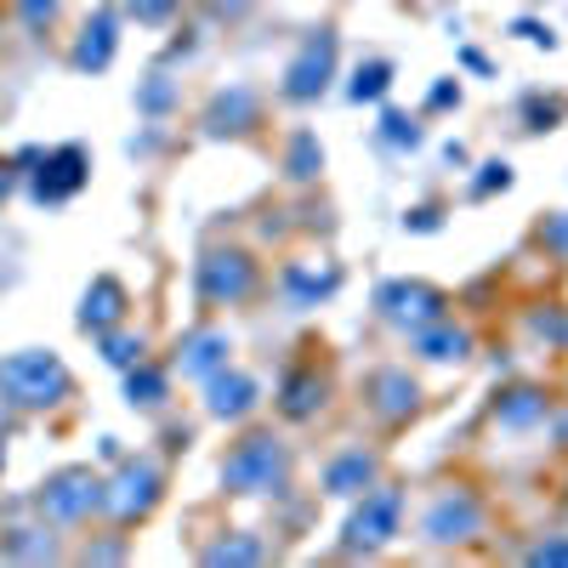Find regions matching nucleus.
<instances>
[{
    "instance_id": "obj_14",
    "label": "nucleus",
    "mask_w": 568,
    "mask_h": 568,
    "mask_svg": "<svg viewBox=\"0 0 568 568\" xmlns=\"http://www.w3.org/2000/svg\"><path fill=\"white\" fill-rule=\"evenodd\" d=\"M125 284L120 278H98L85 291V302H80V329H91V336H103V329H114V324H125Z\"/></svg>"
},
{
    "instance_id": "obj_27",
    "label": "nucleus",
    "mask_w": 568,
    "mask_h": 568,
    "mask_svg": "<svg viewBox=\"0 0 568 568\" xmlns=\"http://www.w3.org/2000/svg\"><path fill=\"white\" fill-rule=\"evenodd\" d=\"M318 160H324V154H318V142H313V136H296V149H291V176L307 182V176L318 171Z\"/></svg>"
},
{
    "instance_id": "obj_8",
    "label": "nucleus",
    "mask_w": 568,
    "mask_h": 568,
    "mask_svg": "<svg viewBox=\"0 0 568 568\" xmlns=\"http://www.w3.org/2000/svg\"><path fill=\"white\" fill-rule=\"evenodd\" d=\"M329 69H336V34H318L302 45V58L284 69V98L291 103H313L318 91L329 85Z\"/></svg>"
},
{
    "instance_id": "obj_23",
    "label": "nucleus",
    "mask_w": 568,
    "mask_h": 568,
    "mask_svg": "<svg viewBox=\"0 0 568 568\" xmlns=\"http://www.w3.org/2000/svg\"><path fill=\"white\" fill-rule=\"evenodd\" d=\"M103 358H109L114 369L142 364V336H114V329H103Z\"/></svg>"
},
{
    "instance_id": "obj_25",
    "label": "nucleus",
    "mask_w": 568,
    "mask_h": 568,
    "mask_svg": "<svg viewBox=\"0 0 568 568\" xmlns=\"http://www.w3.org/2000/svg\"><path fill=\"white\" fill-rule=\"evenodd\" d=\"M387 80H393V69L387 63H369V69H358V80H353V98L358 103H375L387 91Z\"/></svg>"
},
{
    "instance_id": "obj_12",
    "label": "nucleus",
    "mask_w": 568,
    "mask_h": 568,
    "mask_svg": "<svg viewBox=\"0 0 568 568\" xmlns=\"http://www.w3.org/2000/svg\"><path fill=\"white\" fill-rule=\"evenodd\" d=\"M205 409L216 420H245L256 409V382H251V375H240V369H216L211 382H205Z\"/></svg>"
},
{
    "instance_id": "obj_10",
    "label": "nucleus",
    "mask_w": 568,
    "mask_h": 568,
    "mask_svg": "<svg viewBox=\"0 0 568 568\" xmlns=\"http://www.w3.org/2000/svg\"><path fill=\"white\" fill-rule=\"evenodd\" d=\"M227 353H233L227 329H194V336L176 347V369L187 382H211L216 369H227Z\"/></svg>"
},
{
    "instance_id": "obj_7",
    "label": "nucleus",
    "mask_w": 568,
    "mask_h": 568,
    "mask_svg": "<svg viewBox=\"0 0 568 568\" xmlns=\"http://www.w3.org/2000/svg\"><path fill=\"white\" fill-rule=\"evenodd\" d=\"M256 291V262L245 251H211L200 262V296L211 307H240Z\"/></svg>"
},
{
    "instance_id": "obj_13",
    "label": "nucleus",
    "mask_w": 568,
    "mask_h": 568,
    "mask_svg": "<svg viewBox=\"0 0 568 568\" xmlns=\"http://www.w3.org/2000/svg\"><path fill=\"white\" fill-rule=\"evenodd\" d=\"M80 182H85V154L80 149H58L52 160L40 165V176H34V200L58 205V200L80 194Z\"/></svg>"
},
{
    "instance_id": "obj_19",
    "label": "nucleus",
    "mask_w": 568,
    "mask_h": 568,
    "mask_svg": "<svg viewBox=\"0 0 568 568\" xmlns=\"http://www.w3.org/2000/svg\"><path fill=\"white\" fill-rule=\"evenodd\" d=\"M109 58H114V18L103 12L98 23H85V40L74 45V63L80 69H103Z\"/></svg>"
},
{
    "instance_id": "obj_3",
    "label": "nucleus",
    "mask_w": 568,
    "mask_h": 568,
    "mask_svg": "<svg viewBox=\"0 0 568 568\" xmlns=\"http://www.w3.org/2000/svg\"><path fill=\"white\" fill-rule=\"evenodd\" d=\"M398 524H404V489L398 484H369L358 495V511L347 517L342 546L347 551H382L398 535Z\"/></svg>"
},
{
    "instance_id": "obj_5",
    "label": "nucleus",
    "mask_w": 568,
    "mask_h": 568,
    "mask_svg": "<svg viewBox=\"0 0 568 568\" xmlns=\"http://www.w3.org/2000/svg\"><path fill=\"white\" fill-rule=\"evenodd\" d=\"M420 535L433 546H460V540H478L484 535V500L466 495V489H444L420 517Z\"/></svg>"
},
{
    "instance_id": "obj_17",
    "label": "nucleus",
    "mask_w": 568,
    "mask_h": 568,
    "mask_svg": "<svg viewBox=\"0 0 568 568\" xmlns=\"http://www.w3.org/2000/svg\"><path fill=\"white\" fill-rule=\"evenodd\" d=\"M318 404H324L318 369H291V375H284V387H278V409H284V415H291V420H307Z\"/></svg>"
},
{
    "instance_id": "obj_9",
    "label": "nucleus",
    "mask_w": 568,
    "mask_h": 568,
    "mask_svg": "<svg viewBox=\"0 0 568 568\" xmlns=\"http://www.w3.org/2000/svg\"><path fill=\"white\" fill-rule=\"evenodd\" d=\"M382 313L398 329H426V324L444 318V291H433V284H387V291H382Z\"/></svg>"
},
{
    "instance_id": "obj_28",
    "label": "nucleus",
    "mask_w": 568,
    "mask_h": 568,
    "mask_svg": "<svg viewBox=\"0 0 568 568\" xmlns=\"http://www.w3.org/2000/svg\"><path fill=\"white\" fill-rule=\"evenodd\" d=\"M529 562H535V568H546V562H568V540H540V546H529Z\"/></svg>"
},
{
    "instance_id": "obj_20",
    "label": "nucleus",
    "mask_w": 568,
    "mask_h": 568,
    "mask_svg": "<svg viewBox=\"0 0 568 568\" xmlns=\"http://www.w3.org/2000/svg\"><path fill=\"white\" fill-rule=\"evenodd\" d=\"M245 120H256V98L251 91H227L211 109V131H245Z\"/></svg>"
},
{
    "instance_id": "obj_4",
    "label": "nucleus",
    "mask_w": 568,
    "mask_h": 568,
    "mask_svg": "<svg viewBox=\"0 0 568 568\" xmlns=\"http://www.w3.org/2000/svg\"><path fill=\"white\" fill-rule=\"evenodd\" d=\"M160 489H165V471L154 460H125L103 484V511L114 524H142V517L160 506Z\"/></svg>"
},
{
    "instance_id": "obj_22",
    "label": "nucleus",
    "mask_w": 568,
    "mask_h": 568,
    "mask_svg": "<svg viewBox=\"0 0 568 568\" xmlns=\"http://www.w3.org/2000/svg\"><path fill=\"white\" fill-rule=\"evenodd\" d=\"M125 393H131V404H165V375L160 369H149V364H131V375H125Z\"/></svg>"
},
{
    "instance_id": "obj_29",
    "label": "nucleus",
    "mask_w": 568,
    "mask_h": 568,
    "mask_svg": "<svg viewBox=\"0 0 568 568\" xmlns=\"http://www.w3.org/2000/svg\"><path fill=\"white\" fill-rule=\"evenodd\" d=\"M52 18H58V0H23V23L40 29V23H52Z\"/></svg>"
},
{
    "instance_id": "obj_32",
    "label": "nucleus",
    "mask_w": 568,
    "mask_h": 568,
    "mask_svg": "<svg viewBox=\"0 0 568 568\" xmlns=\"http://www.w3.org/2000/svg\"><path fill=\"white\" fill-rule=\"evenodd\" d=\"M484 171H489V176L478 182V194H489V187H506V182H511V171H506V165H484Z\"/></svg>"
},
{
    "instance_id": "obj_6",
    "label": "nucleus",
    "mask_w": 568,
    "mask_h": 568,
    "mask_svg": "<svg viewBox=\"0 0 568 568\" xmlns=\"http://www.w3.org/2000/svg\"><path fill=\"white\" fill-rule=\"evenodd\" d=\"M40 511L52 517V524H85L91 511H103V478H91L85 466L58 471V478L40 484Z\"/></svg>"
},
{
    "instance_id": "obj_21",
    "label": "nucleus",
    "mask_w": 568,
    "mask_h": 568,
    "mask_svg": "<svg viewBox=\"0 0 568 568\" xmlns=\"http://www.w3.org/2000/svg\"><path fill=\"white\" fill-rule=\"evenodd\" d=\"M284 291H291V302L296 307H313L318 296H329V291H336V273H302V267H291V273H284Z\"/></svg>"
},
{
    "instance_id": "obj_31",
    "label": "nucleus",
    "mask_w": 568,
    "mask_h": 568,
    "mask_svg": "<svg viewBox=\"0 0 568 568\" xmlns=\"http://www.w3.org/2000/svg\"><path fill=\"white\" fill-rule=\"evenodd\" d=\"M387 136H393V142H415L420 131H415V120H404V114H387Z\"/></svg>"
},
{
    "instance_id": "obj_15",
    "label": "nucleus",
    "mask_w": 568,
    "mask_h": 568,
    "mask_svg": "<svg viewBox=\"0 0 568 568\" xmlns=\"http://www.w3.org/2000/svg\"><path fill=\"white\" fill-rule=\"evenodd\" d=\"M375 478H382V460H375L369 449H347L324 466V489L329 495H364Z\"/></svg>"
},
{
    "instance_id": "obj_16",
    "label": "nucleus",
    "mask_w": 568,
    "mask_h": 568,
    "mask_svg": "<svg viewBox=\"0 0 568 568\" xmlns=\"http://www.w3.org/2000/svg\"><path fill=\"white\" fill-rule=\"evenodd\" d=\"M415 347H420V358H433V364H460L466 353H471V336L466 329H455V324H426V329H415Z\"/></svg>"
},
{
    "instance_id": "obj_11",
    "label": "nucleus",
    "mask_w": 568,
    "mask_h": 568,
    "mask_svg": "<svg viewBox=\"0 0 568 568\" xmlns=\"http://www.w3.org/2000/svg\"><path fill=\"white\" fill-rule=\"evenodd\" d=\"M369 409L382 415V420H409V415L420 409L415 375H409V369H382V375H369Z\"/></svg>"
},
{
    "instance_id": "obj_30",
    "label": "nucleus",
    "mask_w": 568,
    "mask_h": 568,
    "mask_svg": "<svg viewBox=\"0 0 568 568\" xmlns=\"http://www.w3.org/2000/svg\"><path fill=\"white\" fill-rule=\"evenodd\" d=\"M171 12V0H131V18H142V23H160Z\"/></svg>"
},
{
    "instance_id": "obj_1",
    "label": "nucleus",
    "mask_w": 568,
    "mask_h": 568,
    "mask_svg": "<svg viewBox=\"0 0 568 568\" xmlns=\"http://www.w3.org/2000/svg\"><path fill=\"white\" fill-rule=\"evenodd\" d=\"M69 387H74L69 364L45 347H23L12 358H0V398L12 409H52L69 398Z\"/></svg>"
},
{
    "instance_id": "obj_2",
    "label": "nucleus",
    "mask_w": 568,
    "mask_h": 568,
    "mask_svg": "<svg viewBox=\"0 0 568 568\" xmlns=\"http://www.w3.org/2000/svg\"><path fill=\"white\" fill-rule=\"evenodd\" d=\"M291 478V449L273 433H251L233 444V455L222 460V489L227 495H278Z\"/></svg>"
},
{
    "instance_id": "obj_26",
    "label": "nucleus",
    "mask_w": 568,
    "mask_h": 568,
    "mask_svg": "<svg viewBox=\"0 0 568 568\" xmlns=\"http://www.w3.org/2000/svg\"><path fill=\"white\" fill-rule=\"evenodd\" d=\"M267 551L256 546V540H222V546H211L205 551V562H262Z\"/></svg>"
},
{
    "instance_id": "obj_18",
    "label": "nucleus",
    "mask_w": 568,
    "mask_h": 568,
    "mask_svg": "<svg viewBox=\"0 0 568 568\" xmlns=\"http://www.w3.org/2000/svg\"><path fill=\"white\" fill-rule=\"evenodd\" d=\"M495 420H500V426H535V420H546V398H540L535 387H511V393L495 404Z\"/></svg>"
},
{
    "instance_id": "obj_24",
    "label": "nucleus",
    "mask_w": 568,
    "mask_h": 568,
    "mask_svg": "<svg viewBox=\"0 0 568 568\" xmlns=\"http://www.w3.org/2000/svg\"><path fill=\"white\" fill-rule=\"evenodd\" d=\"M7 551H12V557H29V562H40V557H58V546L45 540L40 529H18V535L7 540Z\"/></svg>"
}]
</instances>
